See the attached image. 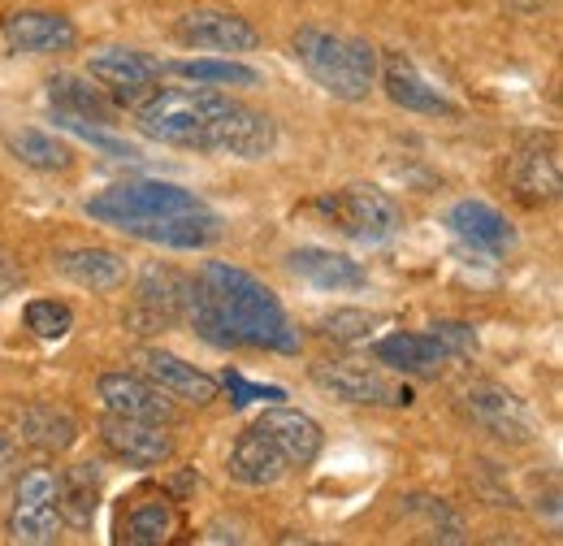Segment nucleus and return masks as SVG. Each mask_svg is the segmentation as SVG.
I'll use <instances>...</instances> for the list:
<instances>
[{
  "label": "nucleus",
  "mask_w": 563,
  "mask_h": 546,
  "mask_svg": "<svg viewBox=\"0 0 563 546\" xmlns=\"http://www.w3.org/2000/svg\"><path fill=\"white\" fill-rule=\"evenodd\" d=\"M140 360H143V369H147V378H152L169 400H183V404H196V408H209L212 400H217V382H212L205 369L187 364L183 356L161 351V347H147Z\"/></svg>",
  "instance_id": "nucleus-21"
},
{
  "label": "nucleus",
  "mask_w": 563,
  "mask_h": 546,
  "mask_svg": "<svg viewBox=\"0 0 563 546\" xmlns=\"http://www.w3.org/2000/svg\"><path fill=\"white\" fill-rule=\"evenodd\" d=\"M9 543L22 546H48L62 538V503H57V473L35 465L13 478V507H9Z\"/></svg>",
  "instance_id": "nucleus-5"
},
{
  "label": "nucleus",
  "mask_w": 563,
  "mask_h": 546,
  "mask_svg": "<svg viewBox=\"0 0 563 546\" xmlns=\"http://www.w3.org/2000/svg\"><path fill=\"white\" fill-rule=\"evenodd\" d=\"M100 438H104V447H109L118 460H126V465H135V469H161V465L174 460V434H169L165 425H156V421L109 412V416L100 421Z\"/></svg>",
  "instance_id": "nucleus-13"
},
{
  "label": "nucleus",
  "mask_w": 563,
  "mask_h": 546,
  "mask_svg": "<svg viewBox=\"0 0 563 546\" xmlns=\"http://www.w3.org/2000/svg\"><path fill=\"white\" fill-rule=\"evenodd\" d=\"M57 127H66L70 135L87 139V143H96L100 152H109V156H135V148L131 143H122V139L104 135V131H96L91 122H74V118H57Z\"/></svg>",
  "instance_id": "nucleus-34"
},
{
  "label": "nucleus",
  "mask_w": 563,
  "mask_h": 546,
  "mask_svg": "<svg viewBox=\"0 0 563 546\" xmlns=\"http://www.w3.org/2000/svg\"><path fill=\"white\" fill-rule=\"evenodd\" d=\"M429 335L442 342L451 356H473V351H477V335H473V326H464V321H433Z\"/></svg>",
  "instance_id": "nucleus-33"
},
{
  "label": "nucleus",
  "mask_w": 563,
  "mask_h": 546,
  "mask_svg": "<svg viewBox=\"0 0 563 546\" xmlns=\"http://www.w3.org/2000/svg\"><path fill=\"white\" fill-rule=\"evenodd\" d=\"M191 529H187V516L178 507V499L169 490H135L126 503H122V516H118V543L126 546H174L183 543Z\"/></svg>",
  "instance_id": "nucleus-10"
},
{
  "label": "nucleus",
  "mask_w": 563,
  "mask_h": 546,
  "mask_svg": "<svg viewBox=\"0 0 563 546\" xmlns=\"http://www.w3.org/2000/svg\"><path fill=\"white\" fill-rule=\"evenodd\" d=\"M22 321H26V330L35 339H66L74 326V313L66 304H57V299H31Z\"/></svg>",
  "instance_id": "nucleus-30"
},
{
  "label": "nucleus",
  "mask_w": 563,
  "mask_h": 546,
  "mask_svg": "<svg viewBox=\"0 0 563 546\" xmlns=\"http://www.w3.org/2000/svg\"><path fill=\"white\" fill-rule=\"evenodd\" d=\"M274 447L282 451V460H286V469H308L317 456H321V443H325V434H321V425L308 416V412L299 408H269L261 421H252Z\"/></svg>",
  "instance_id": "nucleus-19"
},
{
  "label": "nucleus",
  "mask_w": 563,
  "mask_h": 546,
  "mask_svg": "<svg viewBox=\"0 0 563 546\" xmlns=\"http://www.w3.org/2000/svg\"><path fill=\"white\" fill-rule=\"evenodd\" d=\"M57 503H62V521L74 529H87L96 507H100V469L96 465H70L57 478Z\"/></svg>",
  "instance_id": "nucleus-27"
},
{
  "label": "nucleus",
  "mask_w": 563,
  "mask_h": 546,
  "mask_svg": "<svg viewBox=\"0 0 563 546\" xmlns=\"http://www.w3.org/2000/svg\"><path fill=\"white\" fill-rule=\"evenodd\" d=\"M377 326H382V317H373L364 308H339L321 321V335L334 342H364L377 335Z\"/></svg>",
  "instance_id": "nucleus-31"
},
{
  "label": "nucleus",
  "mask_w": 563,
  "mask_h": 546,
  "mask_svg": "<svg viewBox=\"0 0 563 546\" xmlns=\"http://www.w3.org/2000/svg\"><path fill=\"white\" fill-rule=\"evenodd\" d=\"M464 412L473 416V425H482L498 443L525 447V443L538 438L533 408L516 391H507L503 382H473V386H464Z\"/></svg>",
  "instance_id": "nucleus-11"
},
{
  "label": "nucleus",
  "mask_w": 563,
  "mask_h": 546,
  "mask_svg": "<svg viewBox=\"0 0 563 546\" xmlns=\"http://www.w3.org/2000/svg\"><path fill=\"white\" fill-rule=\"evenodd\" d=\"M18 473H22V451H18V438H13V434H0V490H9Z\"/></svg>",
  "instance_id": "nucleus-35"
},
{
  "label": "nucleus",
  "mask_w": 563,
  "mask_h": 546,
  "mask_svg": "<svg viewBox=\"0 0 563 546\" xmlns=\"http://www.w3.org/2000/svg\"><path fill=\"white\" fill-rule=\"evenodd\" d=\"M48 105L57 118H74V122H87L91 127H113L118 122V105L109 100V91L87 74H53L48 78Z\"/></svg>",
  "instance_id": "nucleus-20"
},
{
  "label": "nucleus",
  "mask_w": 563,
  "mask_h": 546,
  "mask_svg": "<svg viewBox=\"0 0 563 546\" xmlns=\"http://www.w3.org/2000/svg\"><path fill=\"white\" fill-rule=\"evenodd\" d=\"M87 74L109 91V100H113L118 109H135V105H143V100L156 91V83H161L165 66H161L156 57L140 53V48L104 44V48L91 53Z\"/></svg>",
  "instance_id": "nucleus-9"
},
{
  "label": "nucleus",
  "mask_w": 563,
  "mask_h": 546,
  "mask_svg": "<svg viewBox=\"0 0 563 546\" xmlns=\"http://www.w3.org/2000/svg\"><path fill=\"white\" fill-rule=\"evenodd\" d=\"M87 217L131 239L156 243V248H178V252H196L221 239V217L196 192L174 187V183H152V178L118 183L91 196Z\"/></svg>",
  "instance_id": "nucleus-3"
},
{
  "label": "nucleus",
  "mask_w": 563,
  "mask_h": 546,
  "mask_svg": "<svg viewBox=\"0 0 563 546\" xmlns=\"http://www.w3.org/2000/svg\"><path fill=\"white\" fill-rule=\"evenodd\" d=\"M312 382H317L330 400L364 404V408H408V404L417 400L412 386L390 382V378H382L377 369L355 364V360H321V364H312Z\"/></svg>",
  "instance_id": "nucleus-7"
},
{
  "label": "nucleus",
  "mask_w": 563,
  "mask_h": 546,
  "mask_svg": "<svg viewBox=\"0 0 563 546\" xmlns=\"http://www.w3.org/2000/svg\"><path fill=\"white\" fill-rule=\"evenodd\" d=\"M187 286L191 277L178 273L174 265H143L140 282H135V304L126 308V326L135 335H156V330H169L183 321V308H187Z\"/></svg>",
  "instance_id": "nucleus-8"
},
{
  "label": "nucleus",
  "mask_w": 563,
  "mask_h": 546,
  "mask_svg": "<svg viewBox=\"0 0 563 546\" xmlns=\"http://www.w3.org/2000/svg\"><path fill=\"white\" fill-rule=\"evenodd\" d=\"M507 183H511L520 205H551L560 196V148H555V139H525L507 161Z\"/></svg>",
  "instance_id": "nucleus-14"
},
{
  "label": "nucleus",
  "mask_w": 563,
  "mask_h": 546,
  "mask_svg": "<svg viewBox=\"0 0 563 546\" xmlns=\"http://www.w3.org/2000/svg\"><path fill=\"white\" fill-rule=\"evenodd\" d=\"M446 230L468 243L473 252H486V256H507L516 248V226L486 200H460V205L446 208Z\"/></svg>",
  "instance_id": "nucleus-17"
},
{
  "label": "nucleus",
  "mask_w": 563,
  "mask_h": 546,
  "mask_svg": "<svg viewBox=\"0 0 563 546\" xmlns=\"http://www.w3.org/2000/svg\"><path fill=\"white\" fill-rule=\"evenodd\" d=\"M295 62L308 69L312 83H321L330 96L339 100H364L377 83V66L382 53L360 40V35H343V31H325V26H303L290 40Z\"/></svg>",
  "instance_id": "nucleus-4"
},
{
  "label": "nucleus",
  "mask_w": 563,
  "mask_h": 546,
  "mask_svg": "<svg viewBox=\"0 0 563 546\" xmlns=\"http://www.w3.org/2000/svg\"><path fill=\"white\" fill-rule=\"evenodd\" d=\"M140 131L156 143L209 152V156H239L261 161L278 148V127L269 113L239 105L209 87H165L140 105Z\"/></svg>",
  "instance_id": "nucleus-1"
},
{
  "label": "nucleus",
  "mask_w": 563,
  "mask_h": 546,
  "mask_svg": "<svg viewBox=\"0 0 563 546\" xmlns=\"http://www.w3.org/2000/svg\"><path fill=\"white\" fill-rule=\"evenodd\" d=\"M317 208L330 217V226H339L343 234H352L360 243H382L404 230V208L373 183H347V187L321 196Z\"/></svg>",
  "instance_id": "nucleus-6"
},
{
  "label": "nucleus",
  "mask_w": 563,
  "mask_h": 546,
  "mask_svg": "<svg viewBox=\"0 0 563 546\" xmlns=\"http://www.w3.org/2000/svg\"><path fill=\"white\" fill-rule=\"evenodd\" d=\"M373 356L386 364V369H399V373H417V378H433L442 373V364L451 360V351L433 335H417V330H395L386 339L373 342Z\"/></svg>",
  "instance_id": "nucleus-24"
},
{
  "label": "nucleus",
  "mask_w": 563,
  "mask_h": 546,
  "mask_svg": "<svg viewBox=\"0 0 563 546\" xmlns=\"http://www.w3.org/2000/svg\"><path fill=\"white\" fill-rule=\"evenodd\" d=\"M377 78H382V87H386V96L399 105V109H408V113H438V118H455V105L424 78L417 62L412 57H404V53H386L382 57V66H377Z\"/></svg>",
  "instance_id": "nucleus-18"
},
{
  "label": "nucleus",
  "mask_w": 563,
  "mask_h": 546,
  "mask_svg": "<svg viewBox=\"0 0 563 546\" xmlns=\"http://www.w3.org/2000/svg\"><path fill=\"white\" fill-rule=\"evenodd\" d=\"M174 40L183 48H205V53H256L261 31L234 13V9H191L174 22Z\"/></svg>",
  "instance_id": "nucleus-12"
},
{
  "label": "nucleus",
  "mask_w": 563,
  "mask_h": 546,
  "mask_svg": "<svg viewBox=\"0 0 563 546\" xmlns=\"http://www.w3.org/2000/svg\"><path fill=\"white\" fill-rule=\"evenodd\" d=\"M165 74H178L187 83H205V87H256L261 74L243 62L230 57H191V62H161Z\"/></svg>",
  "instance_id": "nucleus-28"
},
{
  "label": "nucleus",
  "mask_w": 563,
  "mask_h": 546,
  "mask_svg": "<svg viewBox=\"0 0 563 546\" xmlns=\"http://www.w3.org/2000/svg\"><path fill=\"white\" fill-rule=\"evenodd\" d=\"M0 35L13 53H70L78 44V26L53 9H13L0 18Z\"/></svg>",
  "instance_id": "nucleus-15"
},
{
  "label": "nucleus",
  "mask_w": 563,
  "mask_h": 546,
  "mask_svg": "<svg viewBox=\"0 0 563 546\" xmlns=\"http://www.w3.org/2000/svg\"><path fill=\"white\" fill-rule=\"evenodd\" d=\"M183 321L212 347H265V351H299V330L290 326L282 299L247 270L205 261L187 286Z\"/></svg>",
  "instance_id": "nucleus-2"
},
{
  "label": "nucleus",
  "mask_w": 563,
  "mask_h": 546,
  "mask_svg": "<svg viewBox=\"0 0 563 546\" xmlns=\"http://www.w3.org/2000/svg\"><path fill=\"white\" fill-rule=\"evenodd\" d=\"M53 265L62 277H70L74 286H87V291H122L126 286V261L109 248H74V252H62Z\"/></svg>",
  "instance_id": "nucleus-26"
},
{
  "label": "nucleus",
  "mask_w": 563,
  "mask_h": 546,
  "mask_svg": "<svg viewBox=\"0 0 563 546\" xmlns=\"http://www.w3.org/2000/svg\"><path fill=\"white\" fill-rule=\"evenodd\" d=\"M225 469H230V478L239 481V485H252V490H265V485H278L290 469H286V460H282V451L256 429V425H247L239 438H234V447H230V460H225Z\"/></svg>",
  "instance_id": "nucleus-22"
},
{
  "label": "nucleus",
  "mask_w": 563,
  "mask_h": 546,
  "mask_svg": "<svg viewBox=\"0 0 563 546\" xmlns=\"http://www.w3.org/2000/svg\"><path fill=\"white\" fill-rule=\"evenodd\" d=\"M18 438L44 456H62L78 443V421L57 404H31L18 412Z\"/></svg>",
  "instance_id": "nucleus-25"
},
{
  "label": "nucleus",
  "mask_w": 563,
  "mask_h": 546,
  "mask_svg": "<svg viewBox=\"0 0 563 546\" xmlns=\"http://www.w3.org/2000/svg\"><path fill=\"white\" fill-rule=\"evenodd\" d=\"M286 270L299 282H308L312 291H360L368 282V273L360 270L352 256L330 252V248H295L286 256Z\"/></svg>",
  "instance_id": "nucleus-23"
},
{
  "label": "nucleus",
  "mask_w": 563,
  "mask_h": 546,
  "mask_svg": "<svg viewBox=\"0 0 563 546\" xmlns=\"http://www.w3.org/2000/svg\"><path fill=\"white\" fill-rule=\"evenodd\" d=\"M96 395L100 404L118 416H140V421H156V425H178V404L147 378H135V373H104L96 382Z\"/></svg>",
  "instance_id": "nucleus-16"
},
{
  "label": "nucleus",
  "mask_w": 563,
  "mask_h": 546,
  "mask_svg": "<svg viewBox=\"0 0 563 546\" xmlns=\"http://www.w3.org/2000/svg\"><path fill=\"white\" fill-rule=\"evenodd\" d=\"M18 286H22V270L13 265V256H9V252H0V299H9Z\"/></svg>",
  "instance_id": "nucleus-36"
},
{
  "label": "nucleus",
  "mask_w": 563,
  "mask_h": 546,
  "mask_svg": "<svg viewBox=\"0 0 563 546\" xmlns=\"http://www.w3.org/2000/svg\"><path fill=\"white\" fill-rule=\"evenodd\" d=\"M221 386L230 391V404L234 408H247V404H282L286 391L282 386H261V382H247L243 373H225Z\"/></svg>",
  "instance_id": "nucleus-32"
},
{
  "label": "nucleus",
  "mask_w": 563,
  "mask_h": 546,
  "mask_svg": "<svg viewBox=\"0 0 563 546\" xmlns=\"http://www.w3.org/2000/svg\"><path fill=\"white\" fill-rule=\"evenodd\" d=\"M9 152L22 165L40 170V174H57V170H70L74 165V148L66 139L48 135V131H18V135L9 139Z\"/></svg>",
  "instance_id": "nucleus-29"
}]
</instances>
